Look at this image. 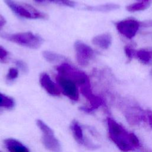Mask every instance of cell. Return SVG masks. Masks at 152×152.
<instances>
[{
    "label": "cell",
    "mask_w": 152,
    "mask_h": 152,
    "mask_svg": "<svg viewBox=\"0 0 152 152\" xmlns=\"http://www.w3.org/2000/svg\"><path fill=\"white\" fill-rule=\"evenodd\" d=\"M0 36L10 42L31 49H37L41 46L43 42L39 36L30 31L14 34L0 33Z\"/></svg>",
    "instance_id": "cell-1"
},
{
    "label": "cell",
    "mask_w": 152,
    "mask_h": 152,
    "mask_svg": "<svg viewBox=\"0 0 152 152\" xmlns=\"http://www.w3.org/2000/svg\"><path fill=\"white\" fill-rule=\"evenodd\" d=\"M7 5L18 16L31 19L45 18V14L38 11L30 5L27 4H20L13 0H4Z\"/></svg>",
    "instance_id": "cell-2"
},
{
    "label": "cell",
    "mask_w": 152,
    "mask_h": 152,
    "mask_svg": "<svg viewBox=\"0 0 152 152\" xmlns=\"http://www.w3.org/2000/svg\"><path fill=\"white\" fill-rule=\"evenodd\" d=\"M58 74L72 79L77 86L81 88L90 86V80L87 75L76 68H73L67 63H62L56 68Z\"/></svg>",
    "instance_id": "cell-3"
},
{
    "label": "cell",
    "mask_w": 152,
    "mask_h": 152,
    "mask_svg": "<svg viewBox=\"0 0 152 152\" xmlns=\"http://www.w3.org/2000/svg\"><path fill=\"white\" fill-rule=\"evenodd\" d=\"M36 123L42 132V142L45 148L51 152H61V144L55 137L53 130L40 119Z\"/></svg>",
    "instance_id": "cell-4"
},
{
    "label": "cell",
    "mask_w": 152,
    "mask_h": 152,
    "mask_svg": "<svg viewBox=\"0 0 152 152\" xmlns=\"http://www.w3.org/2000/svg\"><path fill=\"white\" fill-rule=\"evenodd\" d=\"M57 84L61 91L66 97L73 101H77L79 99V93L76 83L71 78L58 74L55 77Z\"/></svg>",
    "instance_id": "cell-5"
},
{
    "label": "cell",
    "mask_w": 152,
    "mask_h": 152,
    "mask_svg": "<svg viewBox=\"0 0 152 152\" xmlns=\"http://www.w3.org/2000/svg\"><path fill=\"white\" fill-rule=\"evenodd\" d=\"M118 31L127 39H131L137 33L141 23L132 18H128L115 23Z\"/></svg>",
    "instance_id": "cell-6"
},
{
    "label": "cell",
    "mask_w": 152,
    "mask_h": 152,
    "mask_svg": "<svg viewBox=\"0 0 152 152\" xmlns=\"http://www.w3.org/2000/svg\"><path fill=\"white\" fill-rule=\"evenodd\" d=\"M76 60L81 66H87L95 56L94 50L88 45L78 40L74 44Z\"/></svg>",
    "instance_id": "cell-7"
},
{
    "label": "cell",
    "mask_w": 152,
    "mask_h": 152,
    "mask_svg": "<svg viewBox=\"0 0 152 152\" xmlns=\"http://www.w3.org/2000/svg\"><path fill=\"white\" fill-rule=\"evenodd\" d=\"M40 83L42 87L52 96H59L61 91L57 84H55L46 73H42L40 77Z\"/></svg>",
    "instance_id": "cell-8"
},
{
    "label": "cell",
    "mask_w": 152,
    "mask_h": 152,
    "mask_svg": "<svg viewBox=\"0 0 152 152\" xmlns=\"http://www.w3.org/2000/svg\"><path fill=\"white\" fill-rule=\"evenodd\" d=\"M92 43L102 49H107L112 43V37L109 33H102L94 36L92 39Z\"/></svg>",
    "instance_id": "cell-9"
},
{
    "label": "cell",
    "mask_w": 152,
    "mask_h": 152,
    "mask_svg": "<svg viewBox=\"0 0 152 152\" xmlns=\"http://www.w3.org/2000/svg\"><path fill=\"white\" fill-rule=\"evenodd\" d=\"M4 144L9 152H29L28 149L25 145L13 138L5 140Z\"/></svg>",
    "instance_id": "cell-10"
},
{
    "label": "cell",
    "mask_w": 152,
    "mask_h": 152,
    "mask_svg": "<svg viewBox=\"0 0 152 152\" xmlns=\"http://www.w3.org/2000/svg\"><path fill=\"white\" fill-rule=\"evenodd\" d=\"M71 129L74 139L78 143L87 145L88 143L86 142V140L84 137L83 129L78 122L74 121L72 122L71 125Z\"/></svg>",
    "instance_id": "cell-11"
},
{
    "label": "cell",
    "mask_w": 152,
    "mask_h": 152,
    "mask_svg": "<svg viewBox=\"0 0 152 152\" xmlns=\"http://www.w3.org/2000/svg\"><path fill=\"white\" fill-rule=\"evenodd\" d=\"M134 57L142 64L148 65L152 61V50L146 49H141L135 50Z\"/></svg>",
    "instance_id": "cell-12"
},
{
    "label": "cell",
    "mask_w": 152,
    "mask_h": 152,
    "mask_svg": "<svg viewBox=\"0 0 152 152\" xmlns=\"http://www.w3.org/2000/svg\"><path fill=\"white\" fill-rule=\"evenodd\" d=\"M86 10L97 12H110L115 11L119 8V5L116 4L108 3L96 6H86L84 8Z\"/></svg>",
    "instance_id": "cell-13"
},
{
    "label": "cell",
    "mask_w": 152,
    "mask_h": 152,
    "mask_svg": "<svg viewBox=\"0 0 152 152\" xmlns=\"http://www.w3.org/2000/svg\"><path fill=\"white\" fill-rule=\"evenodd\" d=\"M43 56L44 58L50 63H56L64 60L65 57L61 55L54 53L51 51L45 50L43 52Z\"/></svg>",
    "instance_id": "cell-14"
},
{
    "label": "cell",
    "mask_w": 152,
    "mask_h": 152,
    "mask_svg": "<svg viewBox=\"0 0 152 152\" xmlns=\"http://www.w3.org/2000/svg\"><path fill=\"white\" fill-rule=\"evenodd\" d=\"M150 5V4L149 3H147L144 2H135V3L128 5V6H126V9L128 11L132 12L141 11L147 9Z\"/></svg>",
    "instance_id": "cell-15"
},
{
    "label": "cell",
    "mask_w": 152,
    "mask_h": 152,
    "mask_svg": "<svg viewBox=\"0 0 152 152\" xmlns=\"http://www.w3.org/2000/svg\"><path fill=\"white\" fill-rule=\"evenodd\" d=\"M14 105V100L2 93H0V107L5 108H12Z\"/></svg>",
    "instance_id": "cell-16"
},
{
    "label": "cell",
    "mask_w": 152,
    "mask_h": 152,
    "mask_svg": "<svg viewBox=\"0 0 152 152\" xmlns=\"http://www.w3.org/2000/svg\"><path fill=\"white\" fill-rule=\"evenodd\" d=\"M18 75V69L15 68H10L7 75V79L10 81L14 80L17 78Z\"/></svg>",
    "instance_id": "cell-17"
},
{
    "label": "cell",
    "mask_w": 152,
    "mask_h": 152,
    "mask_svg": "<svg viewBox=\"0 0 152 152\" xmlns=\"http://www.w3.org/2000/svg\"><path fill=\"white\" fill-rule=\"evenodd\" d=\"M125 53L129 61H131L134 57L135 52V50L129 45H126L124 47Z\"/></svg>",
    "instance_id": "cell-18"
},
{
    "label": "cell",
    "mask_w": 152,
    "mask_h": 152,
    "mask_svg": "<svg viewBox=\"0 0 152 152\" xmlns=\"http://www.w3.org/2000/svg\"><path fill=\"white\" fill-rule=\"evenodd\" d=\"M111 132L115 136H119L122 134V129L121 127L116 123H113L110 126Z\"/></svg>",
    "instance_id": "cell-19"
},
{
    "label": "cell",
    "mask_w": 152,
    "mask_h": 152,
    "mask_svg": "<svg viewBox=\"0 0 152 152\" xmlns=\"http://www.w3.org/2000/svg\"><path fill=\"white\" fill-rule=\"evenodd\" d=\"M15 65L20 68L23 72H27L28 71V67L26 63L20 60H17L15 61Z\"/></svg>",
    "instance_id": "cell-20"
},
{
    "label": "cell",
    "mask_w": 152,
    "mask_h": 152,
    "mask_svg": "<svg viewBox=\"0 0 152 152\" xmlns=\"http://www.w3.org/2000/svg\"><path fill=\"white\" fill-rule=\"evenodd\" d=\"M8 53L7 50L4 48L2 46H0V61L5 62L8 56Z\"/></svg>",
    "instance_id": "cell-21"
},
{
    "label": "cell",
    "mask_w": 152,
    "mask_h": 152,
    "mask_svg": "<svg viewBox=\"0 0 152 152\" xmlns=\"http://www.w3.org/2000/svg\"><path fill=\"white\" fill-rule=\"evenodd\" d=\"M129 141L134 145H138L139 144V141H138L137 137L132 134L129 135Z\"/></svg>",
    "instance_id": "cell-22"
},
{
    "label": "cell",
    "mask_w": 152,
    "mask_h": 152,
    "mask_svg": "<svg viewBox=\"0 0 152 152\" xmlns=\"http://www.w3.org/2000/svg\"><path fill=\"white\" fill-rule=\"evenodd\" d=\"M119 145L121 148L123 150H127L128 148V143L124 140H120L119 141Z\"/></svg>",
    "instance_id": "cell-23"
},
{
    "label": "cell",
    "mask_w": 152,
    "mask_h": 152,
    "mask_svg": "<svg viewBox=\"0 0 152 152\" xmlns=\"http://www.w3.org/2000/svg\"><path fill=\"white\" fill-rule=\"evenodd\" d=\"M6 23V20L4 18V17L0 14V30L2 28V27L5 25Z\"/></svg>",
    "instance_id": "cell-24"
},
{
    "label": "cell",
    "mask_w": 152,
    "mask_h": 152,
    "mask_svg": "<svg viewBox=\"0 0 152 152\" xmlns=\"http://www.w3.org/2000/svg\"><path fill=\"white\" fill-rule=\"evenodd\" d=\"M138 1H139V2H144L149 3L150 4L152 2V0H138Z\"/></svg>",
    "instance_id": "cell-25"
},
{
    "label": "cell",
    "mask_w": 152,
    "mask_h": 152,
    "mask_svg": "<svg viewBox=\"0 0 152 152\" xmlns=\"http://www.w3.org/2000/svg\"><path fill=\"white\" fill-rule=\"evenodd\" d=\"M145 26H152V21H150L148 22L147 24H145Z\"/></svg>",
    "instance_id": "cell-26"
},
{
    "label": "cell",
    "mask_w": 152,
    "mask_h": 152,
    "mask_svg": "<svg viewBox=\"0 0 152 152\" xmlns=\"http://www.w3.org/2000/svg\"><path fill=\"white\" fill-rule=\"evenodd\" d=\"M36 1H37V2H43L45 0H36Z\"/></svg>",
    "instance_id": "cell-27"
},
{
    "label": "cell",
    "mask_w": 152,
    "mask_h": 152,
    "mask_svg": "<svg viewBox=\"0 0 152 152\" xmlns=\"http://www.w3.org/2000/svg\"><path fill=\"white\" fill-rule=\"evenodd\" d=\"M151 63H152V61H151Z\"/></svg>",
    "instance_id": "cell-28"
}]
</instances>
